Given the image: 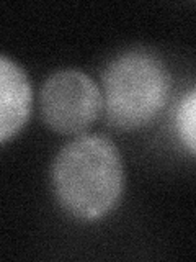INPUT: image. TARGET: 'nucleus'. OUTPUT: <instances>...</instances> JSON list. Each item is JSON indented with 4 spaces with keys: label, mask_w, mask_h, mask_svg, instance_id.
<instances>
[{
    "label": "nucleus",
    "mask_w": 196,
    "mask_h": 262,
    "mask_svg": "<svg viewBox=\"0 0 196 262\" xmlns=\"http://www.w3.org/2000/svg\"><path fill=\"white\" fill-rule=\"evenodd\" d=\"M53 187L57 202L70 216L84 221L106 216L125 187L119 151L105 136L74 139L56 156Z\"/></svg>",
    "instance_id": "obj_1"
},
{
    "label": "nucleus",
    "mask_w": 196,
    "mask_h": 262,
    "mask_svg": "<svg viewBox=\"0 0 196 262\" xmlns=\"http://www.w3.org/2000/svg\"><path fill=\"white\" fill-rule=\"evenodd\" d=\"M103 108L111 126L137 129L157 118L170 94V74L157 56L128 51L102 74Z\"/></svg>",
    "instance_id": "obj_2"
},
{
    "label": "nucleus",
    "mask_w": 196,
    "mask_h": 262,
    "mask_svg": "<svg viewBox=\"0 0 196 262\" xmlns=\"http://www.w3.org/2000/svg\"><path fill=\"white\" fill-rule=\"evenodd\" d=\"M41 117L61 135H76L98 118L103 106L100 89L77 69L57 71L49 76L39 95Z\"/></svg>",
    "instance_id": "obj_3"
},
{
    "label": "nucleus",
    "mask_w": 196,
    "mask_h": 262,
    "mask_svg": "<svg viewBox=\"0 0 196 262\" xmlns=\"http://www.w3.org/2000/svg\"><path fill=\"white\" fill-rule=\"evenodd\" d=\"M33 92L27 72L7 56L0 57V139L5 143L28 121Z\"/></svg>",
    "instance_id": "obj_4"
},
{
    "label": "nucleus",
    "mask_w": 196,
    "mask_h": 262,
    "mask_svg": "<svg viewBox=\"0 0 196 262\" xmlns=\"http://www.w3.org/2000/svg\"><path fill=\"white\" fill-rule=\"evenodd\" d=\"M175 131L185 149L196 156V87L188 90L177 106Z\"/></svg>",
    "instance_id": "obj_5"
}]
</instances>
